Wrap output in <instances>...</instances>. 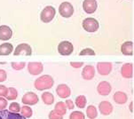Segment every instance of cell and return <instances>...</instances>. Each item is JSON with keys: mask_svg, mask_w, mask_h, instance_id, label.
I'll return each instance as SVG.
<instances>
[{"mask_svg": "<svg viewBox=\"0 0 134 119\" xmlns=\"http://www.w3.org/2000/svg\"><path fill=\"white\" fill-rule=\"evenodd\" d=\"M53 84H54V80L51 75H41V77H39L36 80L35 83H34V85H35V88L37 90L44 91L52 88Z\"/></svg>", "mask_w": 134, "mask_h": 119, "instance_id": "cell-1", "label": "cell"}, {"mask_svg": "<svg viewBox=\"0 0 134 119\" xmlns=\"http://www.w3.org/2000/svg\"><path fill=\"white\" fill-rule=\"evenodd\" d=\"M55 13H56L55 8L51 6H48L46 7H44V10L41 12L40 19L44 23H48V22H51L53 20Z\"/></svg>", "mask_w": 134, "mask_h": 119, "instance_id": "cell-2", "label": "cell"}, {"mask_svg": "<svg viewBox=\"0 0 134 119\" xmlns=\"http://www.w3.org/2000/svg\"><path fill=\"white\" fill-rule=\"evenodd\" d=\"M83 28L87 32H96L99 28V24L98 20L94 18H86L83 21Z\"/></svg>", "mask_w": 134, "mask_h": 119, "instance_id": "cell-3", "label": "cell"}, {"mask_svg": "<svg viewBox=\"0 0 134 119\" xmlns=\"http://www.w3.org/2000/svg\"><path fill=\"white\" fill-rule=\"evenodd\" d=\"M59 13L64 18H69L74 13V7L69 2H63L59 7Z\"/></svg>", "mask_w": 134, "mask_h": 119, "instance_id": "cell-4", "label": "cell"}, {"mask_svg": "<svg viewBox=\"0 0 134 119\" xmlns=\"http://www.w3.org/2000/svg\"><path fill=\"white\" fill-rule=\"evenodd\" d=\"M74 51V46L72 43L69 41H62L58 45V52L60 55H70Z\"/></svg>", "mask_w": 134, "mask_h": 119, "instance_id": "cell-5", "label": "cell"}, {"mask_svg": "<svg viewBox=\"0 0 134 119\" xmlns=\"http://www.w3.org/2000/svg\"><path fill=\"white\" fill-rule=\"evenodd\" d=\"M13 54L16 56L19 55L29 56L32 54V49H31L30 45L28 44H20L15 48V51L13 52Z\"/></svg>", "mask_w": 134, "mask_h": 119, "instance_id": "cell-6", "label": "cell"}, {"mask_svg": "<svg viewBox=\"0 0 134 119\" xmlns=\"http://www.w3.org/2000/svg\"><path fill=\"white\" fill-rule=\"evenodd\" d=\"M38 96L33 91H29V93H25L21 99L22 103L25 105H29V106H33L36 105L38 102Z\"/></svg>", "mask_w": 134, "mask_h": 119, "instance_id": "cell-7", "label": "cell"}, {"mask_svg": "<svg viewBox=\"0 0 134 119\" xmlns=\"http://www.w3.org/2000/svg\"><path fill=\"white\" fill-rule=\"evenodd\" d=\"M28 70L32 75H39L44 70V66L41 62H29L28 64Z\"/></svg>", "mask_w": 134, "mask_h": 119, "instance_id": "cell-8", "label": "cell"}, {"mask_svg": "<svg viewBox=\"0 0 134 119\" xmlns=\"http://www.w3.org/2000/svg\"><path fill=\"white\" fill-rule=\"evenodd\" d=\"M98 4L96 0H85L83 3V8L88 14H92L97 10Z\"/></svg>", "mask_w": 134, "mask_h": 119, "instance_id": "cell-9", "label": "cell"}, {"mask_svg": "<svg viewBox=\"0 0 134 119\" xmlns=\"http://www.w3.org/2000/svg\"><path fill=\"white\" fill-rule=\"evenodd\" d=\"M56 93H57L58 96L61 99H66V98H69L71 95V90L67 84H59L56 88Z\"/></svg>", "mask_w": 134, "mask_h": 119, "instance_id": "cell-10", "label": "cell"}, {"mask_svg": "<svg viewBox=\"0 0 134 119\" xmlns=\"http://www.w3.org/2000/svg\"><path fill=\"white\" fill-rule=\"evenodd\" d=\"M97 70L99 75H108L112 70V64L110 62H99L97 64Z\"/></svg>", "mask_w": 134, "mask_h": 119, "instance_id": "cell-11", "label": "cell"}, {"mask_svg": "<svg viewBox=\"0 0 134 119\" xmlns=\"http://www.w3.org/2000/svg\"><path fill=\"white\" fill-rule=\"evenodd\" d=\"M111 90H112V87H111L110 84L107 81L100 82L97 86L98 93L102 96H108L111 93Z\"/></svg>", "mask_w": 134, "mask_h": 119, "instance_id": "cell-12", "label": "cell"}, {"mask_svg": "<svg viewBox=\"0 0 134 119\" xmlns=\"http://www.w3.org/2000/svg\"><path fill=\"white\" fill-rule=\"evenodd\" d=\"M0 119H26L23 116L19 115L18 113H13L10 110H0Z\"/></svg>", "mask_w": 134, "mask_h": 119, "instance_id": "cell-13", "label": "cell"}, {"mask_svg": "<svg viewBox=\"0 0 134 119\" xmlns=\"http://www.w3.org/2000/svg\"><path fill=\"white\" fill-rule=\"evenodd\" d=\"M99 112H100L102 115L108 116L113 112V106L109 101L104 100V101H101L100 103H99Z\"/></svg>", "mask_w": 134, "mask_h": 119, "instance_id": "cell-14", "label": "cell"}, {"mask_svg": "<svg viewBox=\"0 0 134 119\" xmlns=\"http://www.w3.org/2000/svg\"><path fill=\"white\" fill-rule=\"evenodd\" d=\"M13 31L10 27L6 25H2L0 26V40L7 41L12 37Z\"/></svg>", "mask_w": 134, "mask_h": 119, "instance_id": "cell-15", "label": "cell"}, {"mask_svg": "<svg viewBox=\"0 0 134 119\" xmlns=\"http://www.w3.org/2000/svg\"><path fill=\"white\" fill-rule=\"evenodd\" d=\"M95 75V69L94 67L92 65H86L83 68L82 71V77L85 80H92Z\"/></svg>", "mask_w": 134, "mask_h": 119, "instance_id": "cell-16", "label": "cell"}, {"mask_svg": "<svg viewBox=\"0 0 134 119\" xmlns=\"http://www.w3.org/2000/svg\"><path fill=\"white\" fill-rule=\"evenodd\" d=\"M122 77L124 78H131L133 77V65L131 63H125L121 68Z\"/></svg>", "mask_w": 134, "mask_h": 119, "instance_id": "cell-17", "label": "cell"}, {"mask_svg": "<svg viewBox=\"0 0 134 119\" xmlns=\"http://www.w3.org/2000/svg\"><path fill=\"white\" fill-rule=\"evenodd\" d=\"M121 52L124 55H133V43L131 41H126L121 46Z\"/></svg>", "mask_w": 134, "mask_h": 119, "instance_id": "cell-18", "label": "cell"}, {"mask_svg": "<svg viewBox=\"0 0 134 119\" xmlns=\"http://www.w3.org/2000/svg\"><path fill=\"white\" fill-rule=\"evenodd\" d=\"M113 99H114L115 102L116 104H119V105H122L124 103H126L127 100H128V96L125 93L124 91H116L115 93L114 96H113Z\"/></svg>", "mask_w": 134, "mask_h": 119, "instance_id": "cell-19", "label": "cell"}, {"mask_svg": "<svg viewBox=\"0 0 134 119\" xmlns=\"http://www.w3.org/2000/svg\"><path fill=\"white\" fill-rule=\"evenodd\" d=\"M13 51V46L10 43H4L0 45V55H9Z\"/></svg>", "mask_w": 134, "mask_h": 119, "instance_id": "cell-20", "label": "cell"}, {"mask_svg": "<svg viewBox=\"0 0 134 119\" xmlns=\"http://www.w3.org/2000/svg\"><path fill=\"white\" fill-rule=\"evenodd\" d=\"M41 97H42L44 103L46 105H52L54 102V96L49 91H44Z\"/></svg>", "mask_w": 134, "mask_h": 119, "instance_id": "cell-21", "label": "cell"}, {"mask_svg": "<svg viewBox=\"0 0 134 119\" xmlns=\"http://www.w3.org/2000/svg\"><path fill=\"white\" fill-rule=\"evenodd\" d=\"M86 116H87V117L90 119L96 118L98 116V111H97L96 107L92 106V105L88 106L87 109H86Z\"/></svg>", "mask_w": 134, "mask_h": 119, "instance_id": "cell-22", "label": "cell"}, {"mask_svg": "<svg viewBox=\"0 0 134 119\" xmlns=\"http://www.w3.org/2000/svg\"><path fill=\"white\" fill-rule=\"evenodd\" d=\"M75 103H76V107H78V109H83V107H85L86 103H87L86 97L83 95H79L78 97H76Z\"/></svg>", "mask_w": 134, "mask_h": 119, "instance_id": "cell-23", "label": "cell"}, {"mask_svg": "<svg viewBox=\"0 0 134 119\" xmlns=\"http://www.w3.org/2000/svg\"><path fill=\"white\" fill-rule=\"evenodd\" d=\"M54 110H56L59 114H60L61 116H63V115H65L66 112H67V107H66L64 102L59 101L56 103L55 107H54Z\"/></svg>", "mask_w": 134, "mask_h": 119, "instance_id": "cell-24", "label": "cell"}, {"mask_svg": "<svg viewBox=\"0 0 134 119\" xmlns=\"http://www.w3.org/2000/svg\"><path fill=\"white\" fill-rule=\"evenodd\" d=\"M18 97V91L15 88L10 87L8 88V93L6 95V99L8 100H13Z\"/></svg>", "mask_w": 134, "mask_h": 119, "instance_id": "cell-25", "label": "cell"}, {"mask_svg": "<svg viewBox=\"0 0 134 119\" xmlns=\"http://www.w3.org/2000/svg\"><path fill=\"white\" fill-rule=\"evenodd\" d=\"M20 112H21V116H23L24 117H31L33 115V111L29 106H23L20 109Z\"/></svg>", "mask_w": 134, "mask_h": 119, "instance_id": "cell-26", "label": "cell"}, {"mask_svg": "<svg viewBox=\"0 0 134 119\" xmlns=\"http://www.w3.org/2000/svg\"><path fill=\"white\" fill-rule=\"evenodd\" d=\"M69 119H85V116L81 111H73L69 115Z\"/></svg>", "mask_w": 134, "mask_h": 119, "instance_id": "cell-27", "label": "cell"}, {"mask_svg": "<svg viewBox=\"0 0 134 119\" xmlns=\"http://www.w3.org/2000/svg\"><path fill=\"white\" fill-rule=\"evenodd\" d=\"M9 110L13 112V113H19L20 111V104L17 103V102H13V103H11L10 106H9Z\"/></svg>", "mask_w": 134, "mask_h": 119, "instance_id": "cell-28", "label": "cell"}, {"mask_svg": "<svg viewBox=\"0 0 134 119\" xmlns=\"http://www.w3.org/2000/svg\"><path fill=\"white\" fill-rule=\"evenodd\" d=\"M12 68L13 69L15 70H21L25 68V66H26V63L24 62V61H22V62H12Z\"/></svg>", "mask_w": 134, "mask_h": 119, "instance_id": "cell-29", "label": "cell"}, {"mask_svg": "<svg viewBox=\"0 0 134 119\" xmlns=\"http://www.w3.org/2000/svg\"><path fill=\"white\" fill-rule=\"evenodd\" d=\"M95 52L91 48H85V49L82 50V51L79 52V55L83 56V55H95Z\"/></svg>", "mask_w": 134, "mask_h": 119, "instance_id": "cell-30", "label": "cell"}, {"mask_svg": "<svg viewBox=\"0 0 134 119\" xmlns=\"http://www.w3.org/2000/svg\"><path fill=\"white\" fill-rule=\"evenodd\" d=\"M49 119H63V116L56 110H52L49 114Z\"/></svg>", "mask_w": 134, "mask_h": 119, "instance_id": "cell-31", "label": "cell"}, {"mask_svg": "<svg viewBox=\"0 0 134 119\" xmlns=\"http://www.w3.org/2000/svg\"><path fill=\"white\" fill-rule=\"evenodd\" d=\"M8 93V88L4 85L0 84V97H6Z\"/></svg>", "mask_w": 134, "mask_h": 119, "instance_id": "cell-32", "label": "cell"}, {"mask_svg": "<svg viewBox=\"0 0 134 119\" xmlns=\"http://www.w3.org/2000/svg\"><path fill=\"white\" fill-rule=\"evenodd\" d=\"M7 107V101L3 97H0V110H3Z\"/></svg>", "mask_w": 134, "mask_h": 119, "instance_id": "cell-33", "label": "cell"}, {"mask_svg": "<svg viewBox=\"0 0 134 119\" xmlns=\"http://www.w3.org/2000/svg\"><path fill=\"white\" fill-rule=\"evenodd\" d=\"M7 78V74L4 69H0V83L4 82Z\"/></svg>", "mask_w": 134, "mask_h": 119, "instance_id": "cell-34", "label": "cell"}, {"mask_svg": "<svg viewBox=\"0 0 134 119\" xmlns=\"http://www.w3.org/2000/svg\"><path fill=\"white\" fill-rule=\"evenodd\" d=\"M66 107H68L69 109H74V107H75V104H74V102L72 101L71 100H66Z\"/></svg>", "mask_w": 134, "mask_h": 119, "instance_id": "cell-35", "label": "cell"}, {"mask_svg": "<svg viewBox=\"0 0 134 119\" xmlns=\"http://www.w3.org/2000/svg\"><path fill=\"white\" fill-rule=\"evenodd\" d=\"M70 65L75 68H79L83 65V62H70Z\"/></svg>", "mask_w": 134, "mask_h": 119, "instance_id": "cell-36", "label": "cell"}, {"mask_svg": "<svg viewBox=\"0 0 134 119\" xmlns=\"http://www.w3.org/2000/svg\"><path fill=\"white\" fill-rule=\"evenodd\" d=\"M130 110H131V112H133V102H131V105H130Z\"/></svg>", "mask_w": 134, "mask_h": 119, "instance_id": "cell-37", "label": "cell"}]
</instances>
